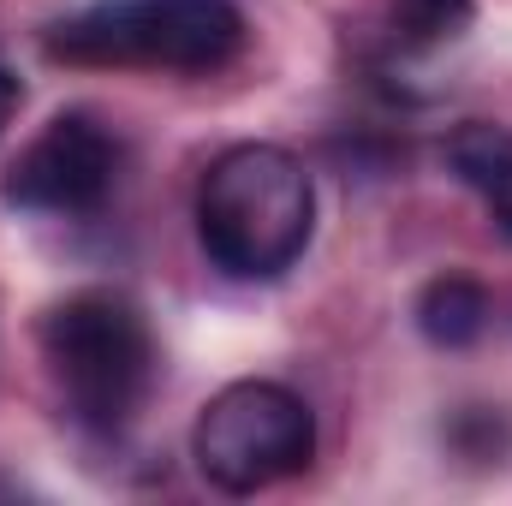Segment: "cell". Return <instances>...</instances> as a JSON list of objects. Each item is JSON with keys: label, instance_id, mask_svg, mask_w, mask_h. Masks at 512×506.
Returning a JSON list of instances; mask_svg holds the SVG:
<instances>
[{"label": "cell", "instance_id": "cell-7", "mask_svg": "<svg viewBox=\"0 0 512 506\" xmlns=\"http://www.w3.org/2000/svg\"><path fill=\"white\" fill-rule=\"evenodd\" d=\"M411 316H417V334H423L429 346L459 352V346H471V340L489 328V292H483L471 274H435V280L417 292Z\"/></svg>", "mask_w": 512, "mask_h": 506}, {"label": "cell", "instance_id": "cell-1", "mask_svg": "<svg viewBox=\"0 0 512 506\" xmlns=\"http://www.w3.org/2000/svg\"><path fill=\"white\" fill-rule=\"evenodd\" d=\"M316 233V185L280 143H233L197 185V239L233 280L286 274Z\"/></svg>", "mask_w": 512, "mask_h": 506}, {"label": "cell", "instance_id": "cell-2", "mask_svg": "<svg viewBox=\"0 0 512 506\" xmlns=\"http://www.w3.org/2000/svg\"><path fill=\"white\" fill-rule=\"evenodd\" d=\"M36 346L60 405L84 429H102V435L126 429L155 387L149 316L114 286H84L48 304L36 322Z\"/></svg>", "mask_w": 512, "mask_h": 506}, {"label": "cell", "instance_id": "cell-8", "mask_svg": "<svg viewBox=\"0 0 512 506\" xmlns=\"http://www.w3.org/2000/svg\"><path fill=\"white\" fill-rule=\"evenodd\" d=\"M18 102H24V90H18V78L0 66V131H6V120L18 114Z\"/></svg>", "mask_w": 512, "mask_h": 506}, {"label": "cell", "instance_id": "cell-6", "mask_svg": "<svg viewBox=\"0 0 512 506\" xmlns=\"http://www.w3.org/2000/svg\"><path fill=\"white\" fill-rule=\"evenodd\" d=\"M447 167L459 185H471L495 227L512 239V126H495V120H465V126L447 137Z\"/></svg>", "mask_w": 512, "mask_h": 506}, {"label": "cell", "instance_id": "cell-4", "mask_svg": "<svg viewBox=\"0 0 512 506\" xmlns=\"http://www.w3.org/2000/svg\"><path fill=\"white\" fill-rule=\"evenodd\" d=\"M191 459L203 483L221 495H262L316 459V417L280 381H233L221 387L191 429Z\"/></svg>", "mask_w": 512, "mask_h": 506}, {"label": "cell", "instance_id": "cell-3", "mask_svg": "<svg viewBox=\"0 0 512 506\" xmlns=\"http://www.w3.org/2000/svg\"><path fill=\"white\" fill-rule=\"evenodd\" d=\"M245 48V12L233 0H90L48 30V54L66 66L114 72H221Z\"/></svg>", "mask_w": 512, "mask_h": 506}, {"label": "cell", "instance_id": "cell-5", "mask_svg": "<svg viewBox=\"0 0 512 506\" xmlns=\"http://www.w3.org/2000/svg\"><path fill=\"white\" fill-rule=\"evenodd\" d=\"M120 185V137L90 114H54L0 179V197L24 215H96Z\"/></svg>", "mask_w": 512, "mask_h": 506}]
</instances>
